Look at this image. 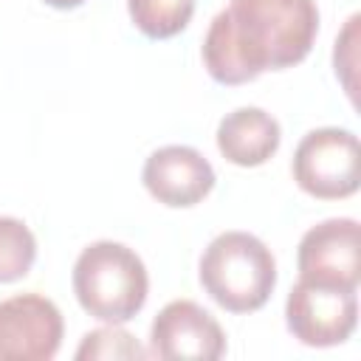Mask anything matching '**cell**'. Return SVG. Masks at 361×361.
Instances as JSON below:
<instances>
[{"instance_id": "6da1fadb", "label": "cell", "mask_w": 361, "mask_h": 361, "mask_svg": "<svg viewBox=\"0 0 361 361\" xmlns=\"http://www.w3.org/2000/svg\"><path fill=\"white\" fill-rule=\"evenodd\" d=\"M319 34L316 0H231L206 28L200 56L217 85H245L299 65Z\"/></svg>"}, {"instance_id": "30bf717a", "label": "cell", "mask_w": 361, "mask_h": 361, "mask_svg": "<svg viewBox=\"0 0 361 361\" xmlns=\"http://www.w3.org/2000/svg\"><path fill=\"white\" fill-rule=\"evenodd\" d=\"M220 155L234 166H262L279 149V121L262 107H237L226 113L214 133Z\"/></svg>"}, {"instance_id": "ba28073f", "label": "cell", "mask_w": 361, "mask_h": 361, "mask_svg": "<svg viewBox=\"0 0 361 361\" xmlns=\"http://www.w3.org/2000/svg\"><path fill=\"white\" fill-rule=\"evenodd\" d=\"M62 333L65 322L51 299L17 293L0 302V361H51Z\"/></svg>"}, {"instance_id": "52a82bcc", "label": "cell", "mask_w": 361, "mask_h": 361, "mask_svg": "<svg viewBox=\"0 0 361 361\" xmlns=\"http://www.w3.org/2000/svg\"><path fill=\"white\" fill-rule=\"evenodd\" d=\"M226 353V333L217 319L192 299H175L149 324L147 355L161 361H217Z\"/></svg>"}, {"instance_id": "277c9868", "label": "cell", "mask_w": 361, "mask_h": 361, "mask_svg": "<svg viewBox=\"0 0 361 361\" xmlns=\"http://www.w3.org/2000/svg\"><path fill=\"white\" fill-rule=\"evenodd\" d=\"M293 180L302 192L319 200H341L358 192L361 149L358 135L341 127L310 130L290 161Z\"/></svg>"}, {"instance_id": "8992f818", "label": "cell", "mask_w": 361, "mask_h": 361, "mask_svg": "<svg viewBox=\"0 0 361 361\" xmlns=\"http://www.w3.org/2000/svg\"><path fill=\"white\" fill-rule=\"evenodd\" d=\"M299 279L358 290L361 228L353 217H330L307 228L296 248Z\"/></svg>"}, {"instance_id": "5b68a950", "label": "cell", "mask_w": 361, "mask_h": 361, "mask_svg": "<svg viewBox=\"0 0 361 361\" xmlns=\"http://www.w3.org/2000/svg\"><path fill=\"white\" fill-rule=\"evenodd\" d=\"M285 324L305 347L344 344L358 324V293L299 279L285 299Z\"/></svg>"}, {"instance_id": "3957f363", "label": "cell", "mask_w": 361, "mask_h": 361, "mask_svg": "<svg viewBox=\"0 0 361 361\" xmlns=\"http://www.w3.org/2000/svg\"><path fill=\"white\" fill-rule=\"evenodd\" d=\"M203 290L228 313L259 310L276 288V259L271 248L248 231L217 234L197 265Z\"/></svg>"}, {"instance_id": "4fadbf2b", "label": "cell", "mask_w": 361, "mask_h": 361, "mask_svg": "<svg viewBox=\"0 0 361 361\" xmlns=\"http://www.w3.org/2000/svg\"><path fill=\"white\" fill-rule=\"evenodd\" d=\"M147 350L138 344V338L118 324H104L82 336V344L76 347V358H144Z\"/></svg>"}, {"instance_id": "8fae6325", "label": "cell", "mask_w": 361, "mask_h": 361, "mask_svg": "<svg viewBox=\"0 0 361 361\" xmlns=\"http://www.w3.org/2000/svg\"><path fill=\"white\" fill-rule=\"evenodd\" d=\"M127 11L144 37L169 39L189 25L195 0H127Z\"/></svg>"}, {"instance_id": "9a60e30c", "label": "cell", "mask_w": 361, "mask_h": 361, "mask_svg": "<svg viewBox=\"0 0 361 361\" xmlns=\"http://www.w3.org/2000/svg\"><path fill=\"white\" fill-rule=\"evenodd\" d=\"M51 8H62V11H68V8H79L85 0H45Z\"/></svg>"}, {"instance_id": "9c48e42d", "label": "cell", "mask_w": 361, "mask_h": 361, "mask_svg": "<svg viewBox=\"0 0 361 361\" xmlns=\"http://www.w3.org/2000/svg\"><path fill=\"white\" fill-rule=\"evenodd\" d=\"M141 180L158 203L169 209H189L214 189V169L195 147L166 144L149 152L141 169Z\"/></svg>"}, {"instance_id": "7a4b0ae2", "label": "cell", "mask_w": 361, "mask_h": 361, "mask_svg": "<svg viewBox=\"0 0 361 361\" xmlns=\"http://www.w3.org/2000/svg\"><path fill=\"white\" fill-rule=\"evenodd\" d=\"M71 282L82 310L104 324L135 319L149 293L144 259L130 245L113 240H96L82 248Z\"/></svg>"}, {"instance_id": "7c38bea8", "label": "cell", "mask_w": 361, "mask_h": 361, "mask_svg": "<svg viewBox=\"0 0 361 361\" xmlns=\"http://www.w3.org/2000/svg\"><path fill=\"white\" fill-rule=\"evenodd\" d=\"M37 259V237L17 217H0V285L28 276Z\"/></svg>"}, {"instance_id": "5bb4252c", "label": "cell", "mask_w": 361, "mask_h": 361, "mask_svg": "<svg viewBox=\"0 0 361 361\" xmlns=\"http://www.w3.org/2000/svg\"><path fill=\"white\" fill-rule=\"evenodd\" d=\"M358 23L361 17L353 14L344 25V31L336 39L333 48V65H336V76L341 79L344 90L350 93V99H355V68H358Z\"/></svg>"}]
</instances>
